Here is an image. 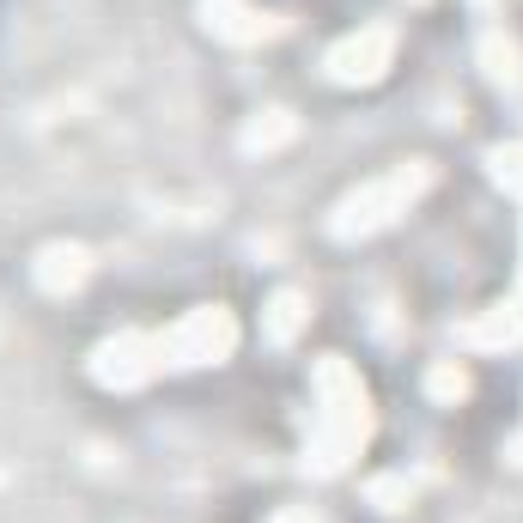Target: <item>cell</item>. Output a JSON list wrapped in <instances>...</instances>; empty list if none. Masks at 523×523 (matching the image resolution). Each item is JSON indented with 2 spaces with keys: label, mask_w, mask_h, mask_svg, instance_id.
Segmentation results:
<instances>
[{
  "label": "cell",
  "mask_w": 523,
  "mask_h": 523,
  "mask_svg": "<svg viewBox=\"0 0 523 523\" xmlns=\"http://www.w3.org/2000/svg\"><path fill=\"white\" fill-rule=\"evenodd\" d=\"M432 390H438V396H463V371H451V365H444L438 378H432Z\"/></svg>",
  "instance_id": "obj_4"
},
{
  "label": "cell",
  "mask_w": 523,
  "mask_h": 523,
  "mask_svg": "<svg viewBox=\"0 0 523 523\" xmlns=\"http://www.w3.org/2000/svg\"><path fill=\"white\" fill-rule=\"evenodd\" d=\"M298 329V292H280L274 298V341H286Z\"/></svg>",
  "instance_id": "obj_3"
},
{
  "label": "cell",
  "mask_w": 523,
  "mask_h": 523,
  "mask_svg": "<svg viewBox=\"0 0 523 523\" xmlns=\"http://www.w3.org/2000/svg\"><path fill=\"white\" fill-rule=\"evenodd\" d=\"M37 280H43L49 292H61V286H80V280H86V250H73V244H67V250H61V244H55V250H43Z\"/></svg>",
  "instance_id": "obj_2"
},
{
  "label": "cell",
  "mask_w": 523,
  "mask_h": 523,
  "mask_svg": "<svg viewBox=\"0 0 523 523\" xmlns=\"http://www.w3.org/2000/svg\"><path fill=\"white\" fill-rule=\"evenodd\" d=\"M384 49H390V31H365V37L341 43V49L329 55L335 80H378V67H371V61H384Z\"/></svg>",
  "instance_id": "obj_1"
}]
</instances>
